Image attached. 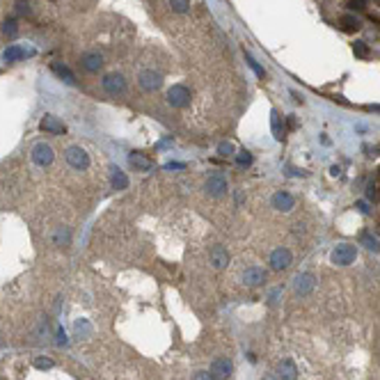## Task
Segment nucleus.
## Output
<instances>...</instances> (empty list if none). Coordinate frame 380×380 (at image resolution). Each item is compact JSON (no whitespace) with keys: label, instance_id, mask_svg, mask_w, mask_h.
<instances>
[{"label":"nucleus","instance_id":"obj_1","mask_svg":"<svg viewBox=\"0 0 380 380\" xmlns=\"http://www.w3.org/2000/svg\"><path fill=\"white\" fill-rule=\"evenodd\" d=\"M64 161H66V165L71 167V170L85 172V170L89 167V154L85 151L83 147L71 144V147H66V151H64Z\"/></svg>","mask_w":380,"mask_h":380},{"label":"nucleus","instance_id":"obj_2","mask_svg":"<svg viewBox=\"0 0 380 380\" xmlns=\"http://www.w3.org/2000/svg\"><path fill=\"white\" fill-rule=\"evenodd\" d=\"M357 259V248L351 243H341L332 250V254H330V261L334 266H351L353 261Z\"/></svg>","mask_w":380,"mask_h":380},{"label":"nucleus","instance_id":"obj_3","mask_svg":"<svg viewBox=\"0 0 380 380\" xmlns=\"http://www.w3.org/2000/svg\"><path fill=\"white\" fill-rule=\"evenodd\" d=\"M101 87H103V92H106V94L119 96V94H124V92H126V80H124V76H122V73L113 71V73H106V76H103Z\"/></svg>","mask_w":380,"mask_h":380},{"label":"nucleus","instance_id":"obj_4","mask_svg":"<svg viewBox=\"0 0 380 380\" xmlns=\"http://www.w3.org/2000/svg\"><path fill=\"white\" fill-rule=\"evenodd\" d=\"M53 158H55V151L48 142H37L35 147H32V163H35V165L48 167L53 163Z\"/></svg>","mask_w":380,"mask_h":380},{"label":"nucleus","instance_id":"obj_5","mask_svg":"<svg viewBox=\"0 0 380 380\" xmlns=\"http://www.w3.org/2000/svg\"><path fill=\"white\" fill-rule=\"evenodd\" d=\"M167 103L172 108H186L190 103V89L186 85H172L167 89Z\"/></svg>","mask_w":380,"mask_h":380},{"label":"nucleus","instance_id":"obj_6","mask_svg":"<svg viewBox=\"0 0 380 380\" xmlns=\"http://www.w3.org/2000/svg\"><path fill=\"white\" fill-rule=\"evenodd\" d=\"M137 85H140L144 92H156V89L163 85V76L158 71H154V69H144V71H140V76H137Z\"/></svg>","mask_w":380,"mask_h":380},{"label":"nucleus","instance_id":"obj_7","mask_svg":"<svg viewBox=\"0 0 380 380\" xmlns=\"http://www.w3.org/2000/svg\"><path fill=\"white\" fill-rule=\"evenodd\" d=\"M80 66H83L87 73H99L103 66V55L99 51H85L80 55Z\"/></svg>","mask_w":380,"mask_h":380},{"label":"nucleus","instance_id":"obj_8","mask_svg":"<svg viewBox=\"0 0 380 380\" xmlns=\"http://www.w3.org/2000/svg\"><path fill=\"white\" fill-rule=\"evenodd\" d=\"M316 286V277L312 273H300L296 275V279H293V291H296V296H309V293L314 291Z\"/></svg>","mask_w":380,"mask_h":380},{"label":"nucleus","instance_id":"obj_9","mask_svg":"<svg viewBox=\"0 0 380 380\" xmlns=\"http://www.w3.org/2000/svg\"><path fill=\"white\" fill-rule=\"evenodd\" d=\"M270 204H273L275 211L289 213V211H293V206H296V197H293L291 192H286V190H277V192L270 197Z\"/></svg>","mask_w":380,"mask_h":380},{"label":"nucleus","instance_id":"obj_10","mask_svg":"<svg viewBox=\"0 0 380 380\" xmlns=\"http://www.w3.org/2000/svg\"><path fill=\"white\" fill-rule=\"evenodd\" d=\"M204 190H206L211 197L227 195V179L222 177V174H211V177L204 181Z\"/></svg>","mask_w":380,"mask_h":380},{"label":"nucleus","instance_id":"obj_11","mask_svg":"<svg viewBox=\"0 0 380 380\" xmlns=\"http://www.w3.org/2000/svg\"><path fill=\"white\" fill-rule=\"evenodd\" d=\"M291 261H293L291 250L277 248V250L270 252V268H273V270H284V268L291 266Z\"/></svg>","mask_w":380,"mask_h":380},{"label":"nucleus","instance_id":"obj_12","mask_svg":"<svg viewBox=\"0 0 380 380\" xmlns=\"http://www.w3.org/2000/svg\"><path fill=\"white\" fill-rule=\"evenodd\" d=\"M232 371H234L232 360H227V357H218V360H213V364H211V371H208V374L213 376V380H227L229 376H232Z\"/></svg>","mask_w":380,"mask_h":380},{"label":"nucleus","instance_id":"obj_13","mask_svg":"<svg viewBox=\"0 0 380 380\" xmlns=\"http://www.w3.org/2000/svg\"><path fill=\"white\" fill-rule=\"evenodd\" d=\"M208 261H211V266H213L215 270L227 268L229 266V252H227V248H222V245H213V248L208 250Z\"/></svg>","mask_w":380,"mask_h":380},{"label":"nucleus","instance_id":"obj_14","mask_svg":"<svg viewBox=\"0 0 380 380\" xmlns=\"http://www.w3.org/2000/svg\"><path fill=\"white\" fill-rule=\"evenodd\" d=\"M243 282L248 286H261L266 282V270L259 266H250L243 270Z\"/></svg>","mask_w":380,"mask_h":380},{"label":"nucleus","instance_id":"obj_15","mask_svg":"<svg viewBox=\"0 0 380 380\" xmlns=\"http://www.w3.org/2000/svg\"><path fill=\"white\" fill-rule=\"evenodd\" d=\"M42 131H46V133H53V135H60V133H64L66 131V126L62 124V119H58L55 115H44V119H42Z\"/></svg>","mask_w":380,"mask_h":380},{"label":"nucleus","instance_id":"obj_16","mask_svg":"<svg viewBox=\"0 0 380 380\" xmlns=\"http://www.w3.org/2000/svg\"><path fill=\"white\" fill-rule=\"evenodd\" d=\"M298 378V369L291 360H282L277 364V380H296Z\"/></svg>","mask_w":380,"mask_h":380},{"label":"nucleus","instance_id":"obj_17","mask_svg":"<svg viewBox=\"0 0 380 380\" xmlns=\"http://www.w3.org/2000/svg\"><path fill=\"white\" fill-rule=\"evenodd\" d=\"M128 161H131V165L135 167V170H140V172H149V170L154 167L151 158H147V156L140 154V151H131V154H128Z\"/></svg>","mask_w":380,"mask_h":380},{"label":"nucleus","instance_id":"obj_18","mask_svg":"<svg viewBox=\"0 0 380 380\" xmlns=\"http://www.w3.org/2000/svg\"><path fill=\"white\" fill-rule=\"evenodd\" d=\"M51 243L55 248H66V245L71 243V232H69V227H58L55 234L51 236Z\"/></svg>","mask_w":380,"mask_h":380},{"label":"nucleus","instance_id":"obj_19","mask_svg":"<svg viewBox=\"0 0 380 380\" xmlns=\"http://www.w3.org/2000/svg\"><path fill=\"white\" fill-rule=\"evenodd\" d=\"M110 184H113L115 190H126L128 188V177H126L119 167H113V170H110Z\"/></svg>","mask_w":380,"mask_h":380},{"label":"nucleus","instance_id":"obj_20","mask_svg":"<svg viewBox=\"0 0 380 380\" xmlns=\"http://www.w3.org/2000/svg\"><path fill=\"white\" fill-rule=\"evenodd\" d=\"M270 128H273L275 140H284V124H282V117H279L277 110H270Z\"/></svg>","mask_w":380,"mask_h":380},{"label":"nucleus","instance_id":"obj_21","mask_svg":"<svg viewBox=\"0 0 380 380\" xmlns=\"http://www.w3.org/2000/svg\"><path fill=\"white\" fill-rule=\"evenodd\" d=\"M339 25H341V30H344V32H357V30L362 28L360 18L353 16V14H346V16L339 18Z\"/></svg>","mask_w":380,"mask_h":380},{"label":"nucleus","instance_id":"obj_22","mask_svg":"<svg viewBox=\"0 0 380 380\" xmlns=\"http://www.w3.org/2000/svg\"><path fill=\"white\" fill-rule=\"evenodd\" d=\"M360 243H362L367 250H371V252H380V238L374 236L371 232H362V234H360Z\"/></svg>","mask_w":380,"mask_h":380},{"label":"nucleus","instance_id":"obj_23","mask_svg":"<svg viewBox=\"0 0 380 380\" xmlns=\"http://www.w3.org/2000/svg\"><path fill=\"white\" fill-rule=\"evenodd\" d=\"M25 55H32V51H25V48H21V46H9L5 53H2V58H5V62H16V60L25 58Z\"/></svg>","mask_w":380,"mask_h":380},{"label":"nucleus","instance_id":"obj_24","mask_svg":"<svg viewBox=\"0 0 380 380\" xmlns=\"http://www.w3.org/2000/svg\"><path fill=\"white\" fill-rule=\"evenodd\" d=\"M51 69H53V73H58V76L62 78L64 83H69V85L76 83V76H73V71L69 69V66H64V64H53Z\"/></svg>","mask_w":380,"mask_h":380},{"label":"nucleus","instance_id":"obj_25","mask_svg":"<svg viewBox=\"0 0 380 380\" xmlns=\"http://www.w3.org/2000/svg\"><path fill=\"white\" fill-rule=\"evenodd\" d=\"M2 35L7 39H14L18 35V21L16 18H5V23H2Z\"/></svg>","mask_w":380,"mask_h":380},{"label":"nucleus","instance_id":"obj_26","mask_svg":"<svg viewBox=\"0 0 380 380\" xmlns=\"http://www.w3.org/2000/svg\"><path fill=\"white\" fill-rule=\"evenodd\" d=\"M73 330H76L78 337H83V339H87L89 334H92V325H89V323L85 321V318H80V321L73 323Z\"/></svg>","mask_w":380,"mask_h":380},{"label":"nucleus","instance_id":"obj_27","mask_svg":"<svg viewBox=\"0 0 380 380\" xmlns=\"http://www.w3.org/2000/svg\"><path fill=\"white\" fill-rule=\"evenodd\" d=\"M170 7H172V12L177 14H186L190 9V0H167Z\"/></svg>","mask_w":380,"mask_h":380},{"label":"nucleus","instance_id":"obj_28","mask_svg":"<svg viewBox=\"0 0 380 380\" xmlns=\"http://www.w3.org/2000/svg\"><path fill=\"white\" fill-rule=\"evenodd\" d=\"M218 154L222 156V158H232V156L236 154V147H234L232 142H220L218 144Z\"/></svg>","mask_w":380,"mask_h":380},{"label":"nucleus","instance_id":"obj_29","mask_svg":"<svg viewBox=\"0 0 380 380\" xmlns=\"http://www.w3.org/2000/svg\"><path fill=\"white\" fill-rule=\"evenodd\" d=\"M236 163L241 167H248V165H252V154H250L248 149H241L236 154Z\"/></svg>","mask_w":380,"mask_h":380},{"label":"nucleus","instance_id":"obj_30","mask_svg":"<svg viewBox=\"0 0 380 380\" xmlns=\"http://www.w3.org/2000/svg\"><path fill=\"white\" fill-rule=\"evenodd\" d=\"M245 62H248V64H250V69H252V71H254L259 78H263V76H266V71H263L261 66H259V62H256V60L252 58L250 53H245Z\"/></svg>","mask_w":380,"mask_h":380},{"label":"nucleus","instance_id":"obj_31","mask_svg":"<svg viewBox=\"0 0 380 380\" xmlns=\"http://www.w3.org/2000/svg\"><path fill=\"white\" fill-rule=\"evenodd\" d=\"M353 53H355L357 58H369V46L364 42H355L353 44Z\"/></svg>","mask_w":380,"mask_h":380},{"label":"nucleus","instance_id":"obj_32","mask_svg":"<svg viewBox=\"0 0 380 380\" xmlns=\"http://www.w3.org/2000/svg\"><path fill=\"white\" fill-rule=\"evenodd\" d=\"M35 369H53V360L51 357H37L35 360Z\"/></svg>","mask_w":380,"mask_h":380},{"label":"nucleus","instance_id":"obj_33","mask_svg":"<svg viewBox=\"0 0 380 380\" xmlns=\"http://www.w3.org/2000/svg\"><path fill=\"white\" fill-rule=\"evenodd\" d=\"M69 344V339H66V332L62 327H58V332H55V346H66Z\"/></svg>","mask_w":380,"mask_h":380},{"label":"nucleus","instance_id":"obj_34","mask_svg":"<svg viewBox=\"0 0 380 380\" xmlns=\"http://www.w3.org/2000/svg\"><path fill=\"white\" fill-rule=\"evenodd\" d=\"M348 7L360 12V9H364V7H367V0H351V2H348Z\"/></svg>","mask_w":380,"mask_h":380},{"label":"nucleus","instance_id":"obj_35","mask_svg":"<svg viewBox=\"0 0 380 380\" xmlns=\"http://www.w3.org/2000/svg\"><path fill=\"white\" fill-rule=\"evenodd\" d=\"M355 208H360V213H364V215H369V213H371V208H369V204L364 202V199L355 202Z\"/></svg>","mask_w":380,"mask_h":380},{"label":"nucleus","instance_id":"obj_36","mask_svg":"<svg viewBox=\"0 0 380 380\" xmlns=\"http://www.w3.org/2000/svg\"><path fill=\"white\" fill-rule=\"evenodd\" d=\"M192 380H213V376L208 374V371H197V374L192 376Z\"/></svg>","mask_w":380,"mask_h":380},{"label":"nucleus","instance_id":"obj_37","mask_svg":"<svg viewBox=\"0 0 380 380\" xmlns=\"http://www.w3.org/2000/svg\"><path fill=\"white\" fill-rule=\"evenodd\" d=\"M279 296H282V289H275V291L270 293V305H277L279 303Z\"/></svg>","mask_w":380,"mask_h":380},{"label":"nucleus","instance_id":"obj_38","mask_svg":"<svg viewBox=\"0 0 380 380\" xmlns=\"http://www.w3.org/2000/svg\"><path fill=\"white\" fill-rule=\"evenodd\" d=\"M184 163H167L165 165V170H184Z\"/></svg>","mask_w":380,"mask_h":380},{"label":"nucleus","instance_id":"obj_39","mask_svg":"<svg viewBox=\"0 0 380 380\" xmlns=\"http://www.w3.org/2000/svg\"><path fill=\"white\" fill-rule=\"evenodd\" d=\"M18 14H30L28 2H18Z\"/></svg>","mask_w":380,"mask_h":380},{"label":"nucleus","instance_id":"obj_40","mask_svg":"<svg viewBox=\"0 0 380 380\" xmlns=\"http://www.w3.org/2000/svg\"><path fill=\"white\" fill-rule=\"evenodd\" d=\"M330 174H332V177H339V174H341V170H339V167H337V165H334V167H332V170H330Z\"/></svg>","mask_w":380,"mask_h":380},{"label":"nucleus","instance_id":"obj_41","mask_svg":"<svg viewBox=\"0 0 380 380\" xmlns=\"http://www.w3.org/2000/svg\"><path fill=\"white\" fill-rule=\"evenodd\" d=\"M376 2H378V5H380V0H376Z\"/></svg>","mask_w":380,"mask_h":380}]
</instances>
